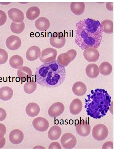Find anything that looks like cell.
<instances>
[{"mask_svg":"<svg viewBox=\"0 0 115 152\" xmlns=\"http://www.w3.org/2000/svg\"><path fill=\"white\" fill-rule=\"evenodd\" d=\"M41 54V50L38 47L33 46L27 50L26 53V57L28 61H33L37 60Z\"/></svg>","mask_w":115,"mask_h":152,"instance_id":"cell-17","label":"cell"},{"mask_svg":"<svg viewBox=\"0 0 115 152\" xmlns=\"http://www.w3.org/2000/svg\"><path fill=\"white\" fill-rule=\"evenodd\" d=\"M72 91L75 95L81 96L84 95L87 91V87L82 82L78 81L74 84L72 87Z\"/></svg>","mask_w":115,"mask_h":152,"instance_id":"cell-18","label":"cell"},{"mask_svg":"<svg viewBox=\"0 0 115 152\" xmlns=\"http://www.w3.org/2000/svg\"><path fill=\"white\" fill-rule=\"evenodd\" d=\"M35 25L38 30L40 31H45L49 28L50 23L48 19L44 17H41L36 21Z\"/></svg>","mask_w":115,"mask_h":152,"instance_id":"cell-20","label":"cell"},{"mask_svg":"<svg viewBox=\"0 0 115 152\" xmlns=\"http://www.w3.org/2000/svg\"><path fill=\"white\" fill-rule=\"evenodd\" d=\"M40 14V9L36 7H31L29 8L26 12L27 18L30 20H35Z\"/></svg>","mask_w":115,"mask_h":152,"instance_id":"cell-27","label":"cell"},{"mask_svg":"<svg viewBox=\"0 0 115 152\" xmlns=\"http://www.w3.org/2000/svg\"><path fill=\"white\" fill-rule=\"evenodd\" d=\"M23 133L20 130L15 129L11 131L9 134V139L10 142L15 145L21 143L23 140Z\"/></svg>","mask_w":115,"mask_h":152,"instance_id":"cell-16","label":"cell"},{"mask_svg":"<svg viewBox=\"0 0 115 152\" xmlns=\"http://www.w3.org/2000/svg\"><path fill=\"white\" fill-rule=\"evenodd\" d=\"M25 28V24L24 22L20 23H16L13 22L11 24L10 29L11 31L16 34H20L22 32Z\"/></svg>","mask_w":115,"mask_h":152,"instance_id":"cell-30","label":"cell"},{"mask_svg":"<svg viewBox=\"0 0 115 152\" xmlns=\"http://www.w3.org/2000/svg\"><path fill=\"white\" fill-rule=\"evenodd\" d=\"M27 114L30 117H35L38 115L40 112V108L37 103L32 102L28 104L26 109Z\"/></svg>","mask_w":115,"mask_h":152,"instance_id":"cell-21","label":"cell"},{"mask_svg":"<svg viewBox=\"0 0 115 152\" xmlns=\"http://www.w3.org/2000/svg\"><path fill=\"white\" fill-rule=\"evenodd\" d=\"M85 4L83 2H73L70 4L72 12L77 15L82 14L85 10Z\"/></svg>","mask_w":115,"mask_h":152,"instance_id":"cell-24","label":"cell"},{"mask_svg":"<svg viewBox=\"0 0 115 152\" xmlns=\"http://www.w3.org/2000/svg\"><path fill=\"white\" fill-rule=\"evenodd\" d=\"M57 52L53 48H48L43 50L41 53L39 59L42 62L47 63L52 62L56 60Z\"/></svg>","mask_w":115,"mask_h":152,"instance_id":"cell-8","label":"cell"},{"mask_svg":"<svg viewBox=\"0 0 115 152\" xmlns=\"http://www.w3.org/2000/svg\"><path fill=\"white\" fill-rule=\"evenodd\" d=\"M83 109V104L82 101L79 99H74L71 103L70 110L71 113L73 115L78 114Z\"/></svg>","mask_w":115,"mask_h":152,"instance_id":"cell-19","label":"cell"},{"mask_svg":"<svg viewBox=\"0 0 115 152\" xmlns=\"http://www.w3.org/2000/svg\"><path fill=\"white\" fill-rule=\"evenodd\" d=\"M37 87V84L35 82L29 81L25 84L24 90L26 93L31 94L36 90Z\"/></svg>","mask_w":115,"mask_h":152,"instance_id":"cell-31","label":"cell"},{"mask_svg":"<svg viewBox=\"0 0 115 152\" xmlns=\"http://www.w3.org/2000/svg\"><path fill=\"white\" fill-rule=\"evenodd\" d=\"M101 25L103 32L108 34H111L113 32V22L111 20H106L103 21Z\"/></svg>","mask_w":115,"mask_h":152,"instance_id":"cell-29","label":"cell"},{"mask_svg":"<svg viewBox=\"0 0 115 152\" xmlns=\"http://www.w3.org/2000/svg\"><path fill=\"white\" fill-rule=\"evenodd\" d=\"M113 142H107L104 144L103 146V149H113Z\"/></svg>","mask_w":115,"mask_h":152,"instance_id":"cell-37","label":"cell"},{"mask_svg":"<svg viewBox=\"0 0 115 152\" xmlns=\"http://www.w3.org/2000/svg\"><path fill=\"white\" fill-rule=\"evenodd\" d=\"M108 133V130L106 126L103 124H99L94 127L92 136L97 141H102L107 137Z\"/></svg>","mask_w":115,"mask_h":152,"instance_id":"cell-5","label":"cell"},{"mask_svg":"<svg viewBox=\"0 0 115 152\" xmlns=\"http://www.w3.org/2000/svg\"><path fill=\"white\" fill-rule=\"evenodd\" d=\"M66 76L65 67L55 60L44 63L40 66L36 72L35 79L40 86L53 88L61 86L64 83Z\"/></svg>","mask_w":115,"mask_h":152,"instance_id":"cell-2","label":"cell"},{"mask_svg":"<svg viewBox=\"0 0 115 152\" xmlns=\"http://www.w3.org/2000/svg\"><path fill=\"white\" fill-rule=\"evenodd\" d=\"M6 45L9 50H16L20 48L21 45V41L19 37L12 35L7 38L6 41Z\"/></svg>","mask_w":115,"mask_h":152,"instance_id":"cell-14","label":"cell"},{"mask_svg":"<svg viewBox=\"0 0 115 152\" xmlns=\"http://www.w3.org/2000/svg\"><path fill=\"white\" fill-rule=\"evenodd\" d=\"M85 100V107L88 115L94 119H100L105 116L111 106V97L103 89L91 91Z\"/></svg>","mask_w":115,"mask_h":152,"instance_id":"cell-3","label":"cell"},{"mask_svg":"<svg viewBox=\"0 0 115 152\" xmlns=\"http://www.w3.org/2000/svg\"><path fill=\"white\" fill-rule=\"evenodd\" d=\"M7 117V113L3 109L0 108V121H4Z\"/></svg>","mask_w":115,"mask_h":152,"instance_id":"cell-35","label":"cell"},{"mask_svg":"<svg viewBox=\"0 0 115 152\" xmlns=\"http://www.w3.org/2000/svg\"><path fill=\"white\" fill-rule=\"evenodd\" d=\"M84 56L86 60L89 62H94L99 59V52L96 49L90 48L84 50Z\"/></svg>","mask_w":115,"mask_h":152,"instance_id":"cell-12","label":"cell"},{"mask_svg":"<svg viewBox=\"0 0 115 152\" xmlns=\"http://www.w3.org/2000/svg\"><path fill=\"white\" fill-rule=\"evenodd\" d=\"M8 14L9 18L16 23L22 22L25 19L24 13L18 9H10L8 12Z\"/></svg>","mask_w":115,"mask_h":152,"instance_id":"cell-13","label":"cell"},{"mask_svg":"<svg viewBox=\"0 0 115 152\" xmlns=\"http://www.w3.org/2000/svg\"><path fill=\"white\" fill-rule=\"evenodd\" d=\"M32 124L35 130L42 132L47 131L49 126L48 121L46 119L42 117L34 119L32 122Z\"/></svg>","mask_w":115,"mask_h":152,"instance_id":"cell-11","label":"cell"},{"mask_svg":"<svg viewBox=\"0 0 115 152\" xmlns=\"http://www.w3.org/2000/svg\"><path fill=\"white\" fill-rule=\"evenodd\" d=\"M6 132V127L3 124H0V139L4 137Z\"/></svg>","mask_w":115,"mask_h":152,"instance_id":"cell-34","label":"cell"},{"mask_svg":"<svg viewBox=\"0 0 115 152\" xmlns=\"http://www.w3.org/2000/svg\"><path fill=\"white\" fill-rule=\"evenodd\" d=\"M77 55L76 50L71 49L67 51L65 53L59 55L56 60L61 66L64 67H67L75 59Z\"/></svg>","mask_w":115,"mask_h":152,"instance_id":"cell-4","label":"cell"},{"mask_svg":"<svg viewBox=\"0 0 115 152\" xmlns=\"http://www.w3.org/2000/svg\"><path fill=\"white\" fill-rule=\"evenodd\" d=\"M8 58V54L5 50L0 49V65H3L6 62Z\"/></svg>","mask_w":115,"mask_h":152,"instance_id":"cell-32","label":"cell"},{"mask_svg":"<svg viewBox=\"0 0 115 152\" xmlns=\"http://www.w3.org/2000/svg\"><path fill=\"white\" fill-rule=\"evenodd\" d=\"M65 107L64 104L60 102H56L50 107L48 110V114L50 117H57L64 112Z\"/></svg>","mask_w":115,"mask_h":152,"instance_id":"cell-9","label":"cell"},{"mask_svg":"<svg viewBox=\"0 0 115 152\" xmlns=\"http://www.w3.org/2000/svg\"><path fill=\"white\" fill-rule=\"evenodd\" d=\"M86 73L88 77L91 79L96 78L99 74V68L96 64H89L86 69Z\"/></svg>","mask_w":115,"mask_h":152,"instance_id":"cell-22","label":"cell"},{"mask_svg":"<svg viewBox=\"0 0 115 152\" xmlns=\"http://www.w3.org/2000/svg\"><path fill=\"white\" fill-rule=\"evenodd\" d=\"M76 130L78 135L80 136L86 137L89 134L91 126L87 120L80 121L76 126Z\"/></svg>","mask_w":115,"mask_h":152,"instance_id":"cell-10","label":"cell"},{"mask_svg":"<svg viewBox=\"0 0 115 152\" xmlns=\"http://www.w3.org/2000/svg\"><path fill=\"white\" fill-rule=\"evenodd\" d=\"M13 95V90L9 87L4 86L0 89V99L3 101L10 100Z\"/></svg>","mask_w":115,"mask_h":152,"instance_id":"cell-23","label":"cell"},{"mask_svg":"<svg viewBox=\"0 0 115 152\" xmlns=\"http://www.w3.org/2000/svg\"><path fill=\"white\" fill-rule=\"evenodd\" d=\"M76 27L74 41L81 49L99 47L103 34L102 27L99 21L84 19L78 22Z\"/></svg>","mask_w":115,"mask_h":152,"instance_id":"cell-1","label":"cell"},{"mask_svg":"<svg viewBox=\"0 0 115 152\" xmlns=\"http://www.w3.org/2000/svg\"><path fill=\"white\" fill-rule=\"evenodd\" d=\"M10 66L12 68L18 69L23 66L24 61L22 58L18 55H15L11 57L9 60Z\"/></svg>","mask_w":115,"mask_h":152,"instance_id":"cell-26","label":"cell"},{"mask_svg":"<svg viewBox=\"0 0 115 152\" xmlns=\"http://www.w3.org/2000/svg\"><path fill=\"white\" fill-rule=\"evenodd\" d=\"M66 39L62 32H54L51 34L50 38V44L53 47L60 49L65 44Z\"/></svg>","mask_w":115,"mask_h":152,"instance_id":"cell-6","label":"cell"},{"mask_svg":"<svg viewBox=\"0 0 115 152\" xmlns=\"http://www.w3.org/2000/svg\"><path fill=\"white\" fill-rule=\"evenodd\" d=\"M7 16L4 11L0 10V26L4 25L6 22Z\"/></svg>","mask_w":115,"mask_h":152,"instance_id":"cell-33","label":"cell"},{"mask_svg":"<svg viewBox=\"0 0 115 152\" xmlns=\"http://www.w3.org/2000/svg\"><path fill=\"white\" fill-rule=\"evenodd\" d=\"M5 143L6 140L4 137L0 139V149L3 148L4 147Z\"/></svg>","mask_w":115,"mask_h":152,"instance_id":"cell-38","label":"cell"},{"mask_svg":"<svg viewBox=\"0 0 115 152\" xmlns=\"http://www.w3.org/2000/svg\"><path fill=\"white\" fill-rule=\"evenodd\" d=\"M61 144L64 148L72 149L75 147L77 143V139L73 134L70 133L64 134L61 139Z\"/></svg>","mask_w":115,"mask_h":152,"instance_id":"cell-7","label":"cell"},{"mask_svg":"<svg viewBox=\"0 0 115 152\" xmlns=\"http://www.w3.org/2000/svg\"><path fill=\"white\" fill-rule=\"evenodd\" d=\"M17 75L23 82L30 81L32 75L31 70L27 66H22L17 71Z\"/></svg>","mask_w":115,"mask_h":152,"instance_id":"cell-15","label":"cell"},{"mask_svg":"<svg viewBox=\"0 0 115 152\" xmlns=\"http://www.w3.org/2000/svg\"><path fill=\"white\" fill-rule=\"evenodd\" d=\"M49 149H61L62 148L60 144L55 142L52 143L49 145Z\"/></svg>","mask_w":115,"mask_h":152,"instance_id":"cell-36","label":"cell"},{"mask_svg":"<svg viewBox=\"0 0 115 152\" xmlns=\"http://www.w3.org/2000/svg\"><path fill=\"white\" fill-rule=\"evenodd\" d=\"M62 133L60 127L57 126L52 127L48 133L49 138L52 141L58 140L60 137Z\"/></svg>","mask_w":115,"mask_h":152,"instance_id":"cell-25","label":"cell"},{"mask_svg":"<svg viewBox=\"0 0 115 152\" xmlns=\"http://www.w3.org/2000/svg\"><path fill=\"white\" fill-rule=\"evenodd\" d=\"M99 68L100 73L105 76H107L111 74L113 70L112 65L111 64L107 62L102 63Z\"/></svg>","mask_w":115,"mask_h":152,"instance_id":"cell-28","label":"cell"}]
</instances>
